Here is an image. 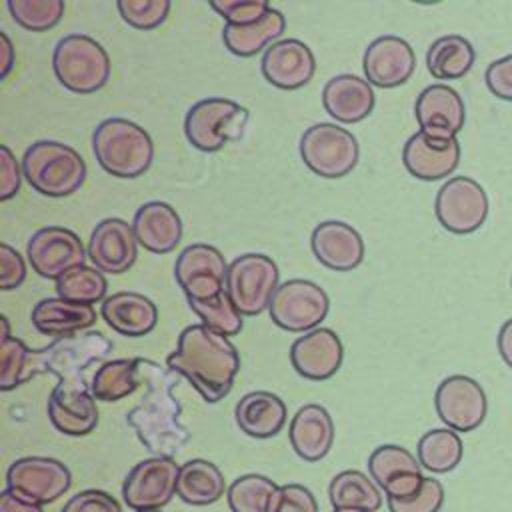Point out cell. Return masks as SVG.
Segmentation results:
<instances>
[{
    "label": "cell",
    "instance_id": "6da1fadb",
    "mask_svg": "<svg viewBox=\"0 0 512 512\" xmlns=\"http://www.w3.org/2000/svg\"><path fill=\"white\" fill-rule=\"evenodd\" d=\"M114 344L102 332L88 330L58 338L40 350H30L24 382L54 374L58 384L52 388L46 404L50 424L66 436H86L98 426L96 398L90 392V368L108 362Z\"/></svg>",
    "mask_w": 512,
    "mask_h": 512
},
{
    "label": "cell",
    "instance_id": "7a4b0ae2",
    "mask_svg": "<svg viewBox=\"0 0 512 512\" xmlns=\"http://www.w3.org/2000/svg\"><path fill=\"white\" fill-rule=\"evenodd\" d=\"M138 372L144 394L140 402L126 412V424L148 452L172 458L190 440V430L180 422L182 406L172 394V388L178 384V374L148 358H138Z\"/></svg>",
    "mask_w": 512,
    "mask_h": 512
},
{
    "label": "cell",
    "instance_id": "3957f363",
    "mask_svg": "<svg viewBox=\"0 0 512 512\" xmlns=\"http://www.w3.org/2000/svg\"><path fill=\"white\" fill-rule=\"evenodd\" d=\"M166 368L184 376L204 402L216 404L234 386L240 354L228 336L204 324H190L180 332L176 348L166 358Z\"/></svg>",
    "mask_w": 512,
    "mask_h": 512
},
{
    "label": "cell",
    "instance_id": "277c9868",
    "mask_svg": "<svg viewBox=\"0 0 512 512\" xmlns=\"http://www.w3.org/2000/svg\"><path fill=\"white\" fill-rule=\"evenodd\" d=\"M92 152L104 172L132 180L150 168L154 142L140 124L128 118H106L92 132Z\"/></svg>",
    "mask_w": 512,
    "mask_h": 512
},
{
    "label": "cell",
    "instance_id": "5b68a950",
    "mask_svg": "<svg viewBox=\"0 0 512 512\" xmlns=\"http://www.w3.org/2000/svg\"><path fill=\"white\" fill-rule=\"evenodd\" d=\"M28 186L48 198H64L86 182V162L68 144L56 140H38L24 150L20 160Z\"/></svg>",
    "mask_w": 512,
    "mask_h": 512
},
{
    "label": "cell",
    "instance_id": "8992f818",
    "mask_svg": "<svg viewBox=\"0 0 512 512\" xmlns=\"http://www.w3.org/2000/svg\"><path fill=\"white\" fill-rule=\"evenodd\" d=\"M56 80L74 94H92L110 80L112 64L104 46L86 34L60 38L52 52Z\"/></svg>",
    "mask_w": 512,
    "mask_h": 512
},
{
    "label": "cell",
    "instance_id": "52a82bcc",
    "mask_svg": "<svg viewBox=\"0 0 512 512\" xmlns=\"http://www.w3.org/2000/svg\"><path fill=\"white\" fill-rule=\"evenodd\" d=\"M298 152L310 172L328 180L348 176L360 158L354 134L334 122H318L306 128Z\"/></svg>",
    "mask_w": 512,
    "mask_h": 512
},
{
    "label": "cell",
    "instance_id": "ba28073f",
    "mask_svg": "<svg viewBox=\"0 0 512 512\" xmlns=\"http://www.w3.org/2000/svg\"><path fill=\"white\" fill-rule=\"evenodd\" d=\"M248 124V110L228 98H204L192 104L184 118L186 140L202 152H218L240 140Z\"/></svg>",
    "mask_w": 512,
    "mask_h": 512
},
{
    "label": "cell",
    "instance_id": "9c48e42d",
    "mask_svg": "<svg viewBox=\"0 0 512 512\" xmlns=\"http://www.w3.org/2000/svg\"><path fill=\"white\" fill-rule=\"evenodd\" d=\"M280 272L276 262L258 252L236 256L228 264L226 272V294L242 316L262 314L276 292Z\"/></svg>",
    "mask_w": 512,
    "mask_h": 512
},
{
    "label": "cell",
    "instance_id": "30bf717a",
    "mask_svg": "<svg viewBox=\"0 0 512 512\" xmlns=\"http://www.w3.org/2000/svg\"><path fill=\"white\" fill-rule=\"evenodd\" d=\"M330 298L312 280L292 278L282 282L268 306L270 320L286 332H310L326 318Z\"/></svg>",
    "mask_w": 512,
    "mask_h": 512
},
{
    "label": "cell",
    "instance_id": "8fae6325",
    "mask_svg": "<svg viewBox=\"0 0 512 512\" xmlns=\"http://www.w3.org/2000/svg\"><path fill=\"white\" fill-rule=\"evenodd\" d=\"M488 210L486 190L470 176L448 178L434 198V214L440 226L458 236L476 232L486 222Z\"/></svg>",
    "mask_w": 512,
    "mask_h": 512
},
{
    "label": "cell",
    "instance_id": "7c38bea8",
    "mask_svg": "<svg viewBox=\"0 0 512 512\" xmlns=\"http://www.w3.org/2000/svg\"><path fill=\"white\" fill-rule=\"evenodd\" d=\"M180 466L170 456H150L130 468L122 482V500L134 512L162 510L176 496Z\"/></svg>",
    "mask_w": 512,
    "mask_h": 512
},
{
    "label": "cell",
    "instance_id": "4fadbf2b",
    "mask_svg": "<svg viewBox=\"0 0 512 512\" xmlns=\"http://www.w3.org/2000/svg\"><path fill=\"white\" fill-rule=\"evenodd\" d=\"M72 486L70 468L50 456H24L6 470V488L36 504H50Z\"/></svg>",
    "mask_w": 512,
    "mask_h": 512
},
{
    "label": "cell",
    "instance_id": "5bb4252c",
    "mask_svg": "<svg viewBox=\"0 0 512 512\" xmlns=\"http://www.w3.org/2000/svg\"><path fill=\"white\" fill-rule=\"evenodd\" d=\"M26 258L38 276L58 280L68 270L84 266L88 254L80 236L70 228L44 226L28 238Z\"/></svg>",
    "mask_w": 512,
    "mask_h": 512
},
{
    "label": "cell",
    "instance_id": "9a60e30c",
    "mask_svg": "<svg viewBox=\"0 0 512 512\" xmlns=\"http://www.w3.org/2000/svg\"><path fill=\"white\" fill-rule=\"evenodd\" d=\"M434 408L446 428L454 432H472L484 422L488 400L484 388L474 378L452 374L438 384L434 392Z\"/></svg>",
    "mask_w": 512,
    "mask_h": 512
},
{
    "label": "cell",
    "instance_id": "2e32d148",
    "mask_svg": "<svg viewBox=\"0 0 512 512\" xmlns=\"http://www.w3.org/2000/svg\"><path fill=\"white\" fill-rule=\"evenodd\" d=\"M228 264L224 254L210 244L186 246L174 264V278L188 302L206 300L224 292Z\"/></svg>",
    "mask_w": 512,
    "mask_h": 512
},
{
    "label": "cell",
    "instance_id": "e0dca14e",
    "mask_svg": "<svg viewBox=\"0 0 512 512\" xmlns=\"http://www.w3.org/2000/svg\"><path fill=\"white\" fill-rule=\"evenodd\" d=\"M368 476L384 492L386 500H404L414 496L424 474L418 458L398 444H382L368 456Z\"/></svg>",
    "mask_w": 512,
    "mask_h": 512
},
{
    "label": "cell",
    "instance_id": "ac0fdd59",
    "mask_svg": "<svg viewBox=\"0 0 512 512\" xmlns=\"http://www.w3.org/2000/svg\"><path fill=\"white\" fill-rule=\"evenodd\" d=\"M88 260L102 274H124L138 258V240L132 224L122 218L100 220L88 238Z\"/></svg>",
    "mask_w": 512,
    "mask_h": 512
},
{
    "label": "cell",
    "instance_id": "d6986e66",
    "mask_svg": "<svg viewBox=\"0 0 512 512\" xmlns=\"http://www.w3.org/2000/svg\"><path fill=\"white\" fill-rule=\"evenodd\" d=\"M416 68L414 48L400 36L384 34L372 40L362 54V70L370 86L396 88L410 80Z\"/></svg>",
    "mask_w": 512,
    "mask_h": 512
},
{
    "label": "cell",
    "instance_id": "ffe728a7",
    "mask_svg": "<svg viewBox=\"0 0 512 512\" xmlns=\"http://www.w3.org/2000/svg\"><path fill=\"white\" fill-rule=\"evenodd\" d=\"M414 116L420 132L432 138L452 140L464 128L466 108L462 96L452 86L430 84L418 94Z\"/></svg>",
    "mask_w": 512,
    "mask_h": 512
},
{
    "label": "cell",
    "instance_id": "44dd1931",
    "mask_svg": "<svg viewBox=\"0 0 512 512\" xmlns=\"http://www.w3.org/2000/svg\"><path fill=\"white\" fill-rule=\"evenodd\" d=\"M260 70L268 84L280 90H298L312 80L316 58L302 40L282 38L264 50Z\"/></svg>",
    "mask_w": 512,
    "mask_h": 512
},
{
    "label": "cell",
    "instance_id": "7402d4cb",
    "mask_svg": "<svg viewBox=\"0 0 512 512\" xmlns=\"http://www.w3.org/2000/svg\"><path fill=\"white\" fill-rule=\"evenodd\" d=\"M344 358V346L340 336L324 326H318L298 336L290 346V364L298 376L306 380L332 378Z\"/></svg>",
    "mask_w": 512,
    "mask_h": 512
},
{
    "label": "cell",
    "instance_id": "603a6c76",
    "mask_svg": "<svg viewBox=\"0 0 512 512\" xmlns=\"http://www.w3.org/2000/svg\"><path fill=\"white\" fill-rule=\"evenodd\" d=\"M310 248L316 260L334 272H350L364 260V240L356 228L342 220H324L314 226Z\"/></svg>",
    "mask_w": 512,
    "mask_h": 512
},
{
    "label": "cell",
    "instance_id": "cb8c5ba5",
    "mask_svg": "<svg viewBox=\"0 0 512 512\" xmlns=\"http://www.w3.org/2000/svg\"><path fill=\"white\" fill-rule=\"evenodd\" d=\"M402 164L408 174L418 180H442L460 164V142L456 138H432L418 130L404 142Z\"/></svg>",
    "mask_w": 512,
    "mask_h": 512
},
{
    "label": "cell",
    "instance_id": "d4e9b609",
    "mask_svg": "<svg viewBox=\"0 0 512 512\" xmlns=\"http://www.w3.org/2000/svg\"><path fill=\"white\" fill-rule=\"evenodd\" d=\"M288 440L296 456L304 462L322 460L334 444V422L320 404H304L296 410L288 426Z\"/></svg>",
    "mask_w": 512,
    "mask_h": 512
},
{
    "label": "cell",
    "instance_id": "484cf974",
    "mask_svg": "<svg viewBox=\"0 0 512 512\" xmlns=\"http://www.w3.org/2000/svg\"><path fill=\"white\" fill-rule=\"evenodd\" d=\"M322 106L332 120L340 124H356L370 116L374 108V90L366 78L338 74L324 84Z\"/></svg>",
    "mask_w": 512,
    "mask_h": 512
},
{
    "label": "cell",
    "instance_id": "4316f807",
    "mask_svg": "<svg viewBox=\"0 0 512 512\" xmlns=\"http://www.w3.org/2000/svg\"><path fill=\"white\" fill-rule=\"evenodd\" d=\"M102 320L120 336L142 338L158 324L156 304L140 292H114L100 304Z\"/></svg>",
    "mask_w": 512,
    "mask_h": 512
},
{
    "label": "cell",
    "instance_id": "83f0119b",
    "mask_svg": "<svg viewBox=\"0 0 512 512\" xmlns=\"http://www.w3.org/2000/svg\"><path fill=\"white\" fill-rule=\"evenodd\" d=\"M138 246L152 254H168L182 240V220L178 212L160 200L142 204L132 220Z\"/></svg>",
    "mask_w": 512,
    "mask_h": 512
},
{
    "label": "cell",
    "instance_id": "f1b7e54d",
    "mask_svg": "<svg viewBox=\"0 0 512 512\" xmlns=\"http://www.w3.org/2000/svg\"><path fill=\"white\" fill-rule=\"evenodd\" d=\"M288 418L284 400L268 390H254L244 394L234 406V420L240 432L250 438L276 436Z\"/></svg>",
    "mask_w": 512,
    "mask_h": 512
},
{
    "label": "cell",
    "instance_id": "f546056e",
    "mask_svg": "<svg viewBox=\"0 0 512 512\" xmlns=\"http://www.w3.org/2000/svg\"><path fill=\"white\" fill-rule=\"evenodd\" d=\"M32 326L54 340L80 334L96 324V310L88 304H76L62 298H42L30 314Z\"/></svg>",
    "mask_w": 512,
    "mask_h": 512
},
{
    "label": "cell",
    "instance_id": "4dcf8cb0",
    "mask_svg": "<svg viewBox=\"0 0 512 512\" xmlns=\"http://www.w3.org/2000/svg\"><path fill=\"white\" fill-rule=\"evenodd\" d=\"M228 492L220 468L204 458H192L180 464L176 496L190 506H208Z\"/></svg>",
    "mask_w": 512,
    "mask_h": 512
},
{
    "label": "cell",
    "instance_id": "1f68e13d",
    "mask_svg": "<svg viewBox=\"0 0 512 512\" xmlns=\"http://www.w3.org/2000/svg\"><path fill=\"white\" fill-rule=\"evenodd\" d=\"M286 30V18L280 10L270 8L258 22L246 26L224 24L222 42L234 56L250 58L266 50L270 44L282 40L280 36Z\"/></svg>",
    "mask_w": 512,
    "mask_h": 512
},
{
    "label": "cell",
    "instance_id": "d6a6232c",
    "mask_svg": "<svg viewBox=\"0 0 512 512\" xmlns=\"http://www.w3.org/2000/svg\"><path fill=\"white\" fill-rule=\"evenodd\" d=\"M476 60L472 42L460 34L436 38L426 50V68L436 80H458L466 76Z\"/></svg>",
    "mask_w": 512,
    "mask_h": 512
},
{
    "label": "cell",
    "instance_id": "836d02e7",
    "mask_svg": "<svg viewBox=\"0 0 512 512\" xmlns=\"http://www.w3.org/2000/svg\"><path fill=\"white\" fill-rule=\"evenodd\" d=\"M328 500L334 510L376 512L382 506V492L368 474L342 470L330 480Z\"/></svg>",
    "mask_w": 512,
    "mask_h": 512
},
{
    "label": "cell",
    "instance_id": "e575fe53",
    "mask_svg": "<svg viewBox=\"0 0 512 512\" xmlns=\"http://www.w3.org/2000/svg\"><path fill=\"white\" fill-rule=\"evenodd\" d=\"M138 358H116L100 364L90 382V392L100 402H118L140 386Z\"/></svg>",
    "mask_w": 512,
    "mask_h": 512
},
{
    "label": "cell",
    "instance_id": "d590c367",
    "mask_svg": "<svg viewBox=\"0 0 512 512\" xmlns=\"http://www.w3.org/2000/svg\"><path fill=\"white\" fill-rule=\"evenodd\" d=\"M464 448L458 432L450 428H432L424 432L416 446L420 466L432 474H446L462 460Z\"/></svg>",
    "mask_w": 512,
    "mask_h": 512
},
{
    "label": "cell",
    "instance_id": "8d00e7d4",
    "mask_svg": "<svg viewBox=\"0 0 512 512\" xmlns=\"http://www.w3.org/2000/svg\"><path fill=\"white\" fill-rule=\"evenodd\" d=\"M280 486L264 474L238 476L226 492L230 512H272Z\"/></svg>",
    "mask_w": 512,
    "mask_h": 512
},
{
    "label": "cell",
    "instance_id": "74e56055",
    "mask_svg": "<svg viewBox=\"0 0 512 512\" xmlns=\"http://www.w3.org/2000/svg\"><path fill=\"white\" fill-rule=\"evenodd\" d=\"M106 276L94 266H76L56 280V294L62 300L76 304H102L106 300Z\"/></svg>",
    "mask_w": 512,
    "mask_h": 512
},
{
    "label": "cell",
    "instance_id": "f35d334b",
    "mask_svg": "<svg viewBox=\"0 0 512 512\" xmlns=\"http://www.w3.org/2000/svg\"><path fill=\"white\" fill-rule=\"evenodd\" d=\"M190 310L202 320L200 324H204L206 328L224 334V336H236L240 334L242 326H244V316L236 310V306L232 304V300L228 298L226 290L206 298V300H192L188 302Z\"/></svg>",
    "mask_w": 512,
    "mask_h": 512
},
{
    "label": "cell",
    "instance_id": "ab89813d",
    "mask_svg": "<svg viewBox=\"0 0 512 512\" xmlns=\"http://www.w3.org/2000/svg\"><path fill=\"white\" fill-rule=\"evenodd\" d=\"M6 6L14 22L30 32H46L64 16L62 0H8Z\"/></svg>",
    "mask_w": 512,
    "mask_h": 512
},
{
    "label": "cell",
    "instance_id": "60d3db41",
    "mask_svg": "<svg viewBox=\"0 0 512 512\" xmlns=\"http://www.w3.org/2000/svg\"><path fill=\"white\" fill-rule=\"evenodd\" d=\"M170 0H118L116 8L122 20L136 30H154L158 28L168 12Z\"/></svg>",
    "mask_w": 512,
    "mask_h": 512
},
{
    "label": "cell",
    "instance_id": "b9f144b4",
    "mask_svg": "<svg viewBox=\"0 0 512 512\" xmlns=\"http://www.w3.org/2000/svg\"><path fill=\"white\" fill-rule=\"evenodd\" d=\"M30 348L14 336L0 340V390L8 392L24 384V368Z\"/></svg>",
    "mask_w": 512,
    "mask_h": 512
},
{
    "label": "cell",
    "instance_id": "7bdbcfd3",
    "mask_svg": "<svg viewBox=\"0 0 512 512\" xmlns=\"http://www.w3.org/2000/svg\"><path fill=\"white\" fill-rule=\"evenodd\" d=\"M390 512H440L444 504V486L436 478H424L422 488L404 500H386Z\"/></svg>",
    "mask_w": 512,
    "mask_h": 512
},
{
    "label": "cell",
    "instance_id": "ee69618b",
    "mask_svg": "<svg viewBox=\"0 0 512 512\" xmlns=\"http://www.w3.org/2000/svg\"><path fill=\"white\" fill-rule=\"evenodd\" d=\"M208 4L226 20V24L234 26L254 24L272 8L266 0H210Z\"/></svg>",
    "mask_w": 512,
    "mask_h": 512
},
{
    "label": "cell",
    "instance_id": "f6af8a7d",
    "mask_svg": "<svg viewBox=\"0 0 512 512\" xmlns=\"http://www.w3.org/2000/svg\"><path fill=\"white\" fill-rule=\"evenodd\" d=\"M272 512H318L316 496L302 484H282Z\"/></svg>",
    "mask_w": 512,
    "mask_h": 512
},
{
    "label": "cell",
    "instance_id": "bcb514c9",
    "mask_svg": "<svg viewBox=\"0 0 512 512\" xmlns=\"http://www.w3.org/2000/svg\"><path fill=\"white\" fill-rule=\"evenodd\" d=\"M60 512H122V508L112 494L88 488L70 496Z\"/></svg>",
    "mask_w": 512,
    "mask_h": 512
},
{
    "label": "cell",
    "instance_id": "7dc6e473",
    "mask_svg": "<svg viewBox=\"0 0 512 512\" xmlns=\"http://www.w3.org/2000/svg\"><path fill=\"white\" fill-rule=\"evenodd\" d=\"M26 280V260L10 244H0V288L4 292L16 290Z\"/></svg>",
    "mask_w": 512,
    "mask_h": 512
},
{
    "label": "cell",
    "instance_id": "c3c4849f",
    "mask_svg": "<svg viewBox=\"0 0 512 512\" xmlns=\"http://www.w3.org/2000/svg\"><path fill=\"white\" fill-rule=\"evenodd\" d=\"M484 82L496 98L512 102V54L490 62L484 72Z\"/></svg>",
    "mask_w": 512,
    "mask_h": 512
},
{
    "label": "cell",
    "instance_id": "681fc988",
    "mask_svg": "<svg viewBox=\"0 0 512 512\" xmlns=\"http://www.w3.org/2000/svg\"><path fill=\"white\" fill-rule=\"evenodd\" d=\"M22 178H24L22 164H18L12 150L6 144H2L0 146V200L2 202H8L20 192Z\"/></svg>",
    "mask_w": 512,
    "mask_h": 512
},
{
    "label": "cell",
    "instance_id": "f907efd6",
    "mask_svg": "<svg viewBox=\"0 0 512 512\" xmlns=\"http://www.w3.org/2000/svg\"><path fill=\"white\" fill-rule=\"evenodd\" d=\"M0 512H42V506L10 488H4L0 494Z\"/></svg>",
    "mask_w": 512,
    "mask_h": 512
},
{
    "label": "cell",
    "instance_id": "816d5d0a",
    "mask_svg": "<svg viewBox=\"0 0 512 512\" xmlns=\"http://www.w3.org/2000/svg\"><path fill=\"white\" fill-rule=\"evenodd\" d=\"M496 344H498L500 358L504 360V364H506L508 368H512V318L504 320V324L500 326Z\"/></svg>",
    "mask_w": 512,
    "mask_h": 512
},
{
    "label": "cell",
    "instance_id": "f5cc1de1",
    "mask_svg": "<svg viewBox=\"0 0 512 512\" xmlns=\"http://www.w3.org/2000/svg\"><path fill=\"white\" fill-rule=\"evenodd\" d=\"M14 68V46L6 32L0 30V78H8Z\"/></svg>",
    "mask_w": 512,
    "mask_h": 512
},
{
    "label": "cell",
    "instance_id": "db71d44e",
    "mask_svg": "<svg viewBox=\"0 0 512 512\" xmlns=\"http://www.w3.org/2000/svg\"><path fill=\"white\" fill-rule=\"evenodd\" d=\"M0 324H2V338H10V324L6 316H0Z\"/></svg>",
    "mask_w": 512,
    "mask_h": 512
},
{
    "label": "cell",
    "instance_id": "11a10c76",
    "mask_svg": "<svg viewBox=\"0 0 512 512\" xmlns=\"http://www.w3.org/2000/svg\"><path fill=\"white\" fill-rule=\"evenodd\" d=\"M332 512H360V510H332Z\"/></svg>",
    "mask_w": 512,
    "mask_h": 512
},
{
    "label": "cell",
    "instance_id": "9f6ffc18",
    "mask_svg": "<svg viewBox=\"0 0 512 512\" xmlns=\"http://www.w3.org/2000/svg\"><path fill=\"white\" fill-rule=\"evenodd\" d=\"M138 512H162V510H138Z\"/></svg>",
    "mask_w": 512,
    "mask_h": 512
},
{
    "label": "cell",
    "instance_id": "6f0895ef",
    "mask_svg": "<svg viewBox=\"0 0 512 512\" xmlns=\"http://www.w3.org/2000/svg\"><path fill=\"white\" fill-rule=\"evenodd\" d=\"M510 286H512V280H510Z\"/></svg>",
    "mask_w": 512,
    "mask_h": 512
}]
</instances>
